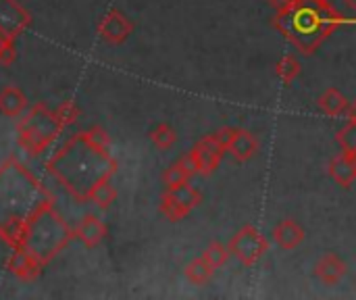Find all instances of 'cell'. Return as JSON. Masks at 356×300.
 I'll return each mask as SVG.
<instances>
[{
    "label": "cell",
    "mask_w": 356,
    "mask_h": 300,
    "mask_svg": "<svg viewBox=\"0 0 356 300\" xmlns=\"http://www.w3.org/2000/svg\"><path fill=\"white\" fill-rule=\"evenodd\" d=\"M150 142L159 148V150H169L175 142H177V134L169 123H159L152 132H150Z\"/></svg>",
    "instance_id": "obj_23"
},
{
    "label": "cell",
    "mask_w": 356,
    "mask_h": 300,
    "mask_svg": "<svg viewBox=\"0 0 356 300\" xmlns=\"http://www.w3.org/2000/svg\"><path fill=\"white\" fill-rule=\"evenodd\" d=\"M344 4H346V6H348L350 10H355V13H356V0H344Z\"/></svg>",
    "instance_id": "obj_31"
},
{
    "label": "cell",
    "mask_w": 356,
    "mask_h": 300,
    "mask_svg": "<svg viewBox=\"0 0 356 300\" xmlns=\"http://www.w3.org/2000/svg\"><path fill=\"white\" fill-rule=\"evenodd\" d=\"M215 276V267L204 259V257H198L194 259L188 267H186V278L196 284V286H202L207 282H211V278Z\"/></svg>",
    "instance_id": "obj_21"
},
{
    "label": "cell",
    "mask_w": 356,
    "mask_h": 300,
    "mask_svg": "<svg viewBox=\"0 0 356 300\" xmlns=\"http://www.w3.org/2000/svg\"><path fill=\"white\" fill-rule=\"evenodd\" d=\"M271 23L305 56H311L338 27L356 25V19L342 15L330 2L300 0L286 10H277Z\"/></svg>",
    "instance_id": "obj_3"
},
{
    "label": "cell",
    "mask_w": 356,
    "mask_h": 300,
    "mask_svg": "<svg viewBox=\"0 0 356 300\" xmlns=\"http://www.w3.org/2000/svg\"><path fill=\"white\" fill-rule=\"evenodd\" d=\"M27 109V96L19 86H4L0 90V115L17 119Z\"/></svg>",
    "instance_id": "obj_14"
},
{
    "label": "cell",
    "mask_w": 356,
    "mask_h": 300,
    "mask_svg": "<svg viewBox=\"0 0 356 300\" xmlns=\"http://www.w3.org/2000/svg\"><path fill=\"white\" fill-rule=\"evenodd\" d=\"M348 117H353V119H356V102H355V104H350V111H348Z\"/></svg>",
    "instance_id": "obj_32"
},
{
    "label": "cell",
    "mask_w": 356,
    "mask_h": 300,
    "mask_svg": "<svg viewBox=\"0 0 356 300\" xmlns=\"http://www.w3.org/2000/svg\"><path fill=\"white\" fill-rule=\"evenodd\" d=\"M73 238L75 232L65 223L52 200L29 219L17 248L29 253L40 265H48Z\"/></svg>",
    "instance_id": "obj_4"
},
{
    "label": "cell",
    "mask_w": 356,
    "mask_h": 300,
    "mask_svg": "<svg viewBox=\"0 0 356 300\" xmlns=\"http://www.w3.org/2000/svg\"><path fill=\"white\" fill-rule=\"evenodd\" d=\"M300 71H302V65H300V61H298L294 54H284V56L277 61V65H275V75L280 77V81H282L284 86L294 84L296 77L300 75Z\"/></svg>",
    "instance_id": "obj_20"
},
{
    "label": "cell",
    "mask_w": 356,
    "mask_h": 300,
    "mask_svg": "<svg viewBox=\"0 0 356 300\" xmlns=\"http://www.w3.org/2000/svg\"><path fill=\"white\" fill-rule=\"evenodd\" d=\"M315 274L317 278L327 284V286H336L344 276H346V263L336 255V253H325L317 265H315Z\"/></svg>",
    "instance_id": "obj_12"
},
{
    "label": "cell",
    "mask_w": 356,
    "mask_h": 300,
    "mask_svg": "<svg viewBox=\"0 0 356 300\" xmlns=\"http://www.w3.org/2000/svg\"><path fill=\"white\" fill-rule=\"evenodd\" d=\"M327 173H330V177H332L338 186H342V188H350V186L356 182V169H355V161H353V157H350V155H346V152L336 155V157L330 161Z\"/></svg>",
    "instance_id": "obj_16"
},
{
    "label": "cell",
    "mask_w": 356,
    "mask_h": 300,
    "mask_svg": "<svg viewBox=\"0 0 356 300\" xmlns=\"http://www.w3.org/2000/svg\"><path fill=\"white\" fill-rule=\"evenodd\" d=\"M296 2H300V0H269L271 8H273L275 13H277V10H286V8L294 6Z\"/></svg>",
    "instance_id": "obj_30"
},
{
    "label": "cell",
    "mask_w": 356,
    "mask_h": 300,
    "mask_svg": "<svg viewBox=\"0 0 356 300\" xmlns=\"http://www.w3.org/2000/svg\"><path fill=\"white\" fill-rule=\"evenodd\" d=\"M165 190L169 192V196H171L186 213H192V211L202 203L200 190L194 188V186H190V182L184 184V186H179V188H165Z\"/></svg>",
    "instance_id": "obj_19"
},
{
    "label": "cell",
    "mask_w": 356,
    "mask_h": 300,
    "mask_svg": "<svg viewBox=\"0 0 356 300\" xmlns=\"http://www.w3.org/2000/svg\"><path fill=\"white\" fill-rule=\"evenodd\" d=\"M106 236V226L102 223V219H98L96 215H86L75 232V238L86 246V248H96Z\"/></svg>",
    "instance_id": "obj_13"
},
{
    "label": "cell",
    "mask_w": 356,
    "mask_h": 300,
    "mask_svg": "<svg viewBox=\"0 0 356 300\" xmlns=\"http://www.w3.org/2000/svg\"><path fill=\"white\" fill-rule=\"evenodd\" d=\"M202 257L215 267V271L217 269H221L227 261H229V257H232V253H229V248L225 246V244H221V242H211L209 246H207V251L202 253Z\"/></svg>",
    "instance_id": "obj_25"
},
{
    "label": "cell",
    "mask_w": 356,
    "mask_h": 300,
    "mask_svg": "<svg viewBox=\"0 0 356 300\" xmlns=\"http://www.w3.org/2000/svg\"><path fill=\"white\" fill-rule=\"evenodd\" d=\"M336 140H338V144H340L342 152H346V155L355 157L356 155V119L348 117V123L338 132Z\"/></svg>",
    "instance_id": "obj_24"
},
{
    "label": "cell",
    "mask_w": 356,
    "mask_h": 300,
    "mask_svg": "<svg viewBox=\"0 0 356 300\" xmlns=\"http://www.w3.org/2000/svg\"><path fill=\"white\" fill-rule=\"evenodd\" d=\"M65 127L44 102H35L17 123V142L29 157H40Z\"/></svg>",
    "instance_id": "obj_5"
},
{
    "label": "cell",
    "mask_w": 356,
    "mask_h": 300,
    "mask_svg": "<svg viewBox=\"0 0 356 300\" xmlns=\"http://www.w3.org/2000/svg\"><path fill=\"white\" fill-rule=\"evenodd\" d=\"M315 2H330V0H315Z\"/></svg>",
    "instance_id": "obj_33"
},
{
    "label": "cell",
    "mask_w": 356,
    "mask_h": 300,
    "mask_svg": "<svg viewBox=\"0 0 356 300\" xmlns=\"http://www.w3.org/2000/svg\"><path fill=\"white\" fill-rule=\"evenodd\" d=\"M273 240L282 251H294L302 244L305 240V230L298 221L294 219H284L275 226L273 230Z\"/></svg>",
    "instance_id": "obj_11"
},
{
    "label": "cell",
    "mask_w": 356,
    "mask_h": 300,
    "mask_svg": "<svg viewBox=\"0 0 356 300\" xmlns=\"http://www.w3.org/2000/svg\"><path fill=\"white\" fill-rule=\"evenodd\" d=\"M259 138L248 132V129H236V136L232 140V146H229V155L238 161V163H246L250 161L257 152H259Z\"/></svg>",
    "instance_id": "obj_15"
},
{
    "label": "cell",
    "mask_w": 356,
    "mask_h": 300,
    "mask_svg": "<svg viewBox=\"0 0 356 300\" xmlns=\"http://www.w3.org/2000/svg\"><path fill=\"white\" fill-rule=\"evenodd\" d=\"M52 200L48 188L17 157H8L0 165V240L17 248L29 219Z\"/></svg>",
    "instance_id": "obj_2"
},
{
    "label": "cell",
    "mask_w": 356,
    "mask_h": 300,
    "mask_svg": "<svg viewBox=\"0 0 356 300\" xmlns=\"http://www.w3.org/2000/svg\"><path fill=\"white\" fill-rule=\"evenodd\" d=\"M223 155H225V150L219 146V142H217L215 136L211 134V136H204V138L186 155V159H188V163H190V167H192L194 173H198V175H202V177H209V175H213V173L217 171V167H219Z\"/></svg>",
    "instance_id": "obj_7"
},
{
    "label": "cell",
    "mask_w": 356,
    "mask_h": 300,
    "mask_svg": "<svg viewBox=\"0 0 356 300\" xmlns=\"http://www.w3.org/2000/svg\"><path fill=\"white\" fill-rule=\"evenodd\" d=\"M159 211H161L169 221H173V223H175V221H181L184 217H188V215H190V213H186V211H184V209H181V207H179L171 196H169V192H167V190H165V192H163V196H161Z\"/></svg>",
    "instance_id": "obj_26"
},
{
    "label": "cell",
    "mask_w": 356,
    "mask_h": 300,
    "mask_svg": "<svg viewBox=\"0 0 356 300\" xmlns=\"http://www.w3.org/2000/svg\"><path fill=\"white\" fill-rule=\"evenodd\" d=\"M31 25L29 10L19 0H0V35L15 42Z\"/></svg>",
    "instance_id": "obj_8"
},
{
    "label": "cell",
    "mask_w": 356,
    "mask_h": 300,
    "mask_svg": "<svg viewBox=\"0 0 356 300\" xmlns=\"http://www.w3.org/2000/svg\"><path fill=\"white\" fill-rule=\"evenodd\" d=\"M317 104H319L321 113H323V115H327V117L348 115V111H350V102H348V98H346L338 88H327V90L319 96Z\"/></svg>",
    "instance_id": "obj_17"
},
{
    "label": "cell",
    "mask_w": 356,
    "mask_h": 300,
    "mask_svg": "<svg viewBox=\"0 0 356 300\" xmlns=\"http://www.w3.org/2000/svg\"><path fill=\"white\" fill-rule=\"evenodd\" d=\"M15 58H17L15 42H10V40L0 35V65H10Z\"/></svg>",
    "instance_id": "obj_28"
},
{
    "label": "cell",
    "mask_w": 356,
    "mask_h": 300,
    "mask_svg": "<svg viewBox=\"0 0 356 300\" xmlns=\"http://www.w3.org/2000/svg\"><path fill=\"white\" fill-rule=\"evenodd\" d=\"M115 200H117V190L111 184V180H104L102 184H98L90 194V203L96 205L98 209H108Z\"/></svg>",
    "instance_id": "obj_22"
},
{
    "label": "cell",
    "mask_w": 356,
    "mask_h": 300,
    "mask_svg": "<svg viewBox=\"0 0 356 300\" xmlns=\"http://www.w3.org/2000/svg\"><path fill=\"white\" fill-rule=\"evenodd\" d=\"M232 257H236L242 265L252 267L257 265L269 251L267 238L254 228V226H244L227 244Z\"/></svg>",
    "instance_id": "obj_6"
},
{
    "label": "cell",
    "mask_w": 356,
    "mask_h": 300,
    "mask_svg": "<svg viewBox=\"0 0 356 300\" xmlns=\"http://www.w3.org/2000/svg\"><path fill=\"white\" fill-rule=\"evenodd\" d=\"M54 115H56V119L60 121V125H63V127H69V125L77 123V119H79L81 111L77 109V104H75V102L67 100V102H60V104L54 109Z\"/></svg>",
    "instance_id": "obj_27"
},
{
    "label": "cell",
    "mask_w": 356,
    "mask_h": 300,
    "mask_svg": "<svg viewBox=\"0 0 356 300\" xmlns=\"http://www.w3.org/2000/svg\"><path fill=\"white\" fill-rule=\"evenodd\" d=\"M353 161H355V169H356V155H355V157H353Z\"/></svg>",
    "instance_id": "obj_34"
},
{
    "label": "cell",
    "mask_w": 356,
    "mask_h": 300,
    "mask_svg": "<svg viewBox=\"0 0 356 300\" xmlns=\"http://www.w3.org/2000/svg\"><path fill=\"white\" fill-rule=\"evenodd\" d=\"M131 33H134V21L119 8H111L98 23V35L111 46L123 44Z\"/></svg>",
    "instance_id": "obj_9"
},
{
    "label": "cell",
    "mask_w": 356,
    "mask_h": 300,
    "mask_svg": "<svg viewBox=\"0 0 356 300\" xmlns=\"http://www.w3.org/2000/svg\"><path fill=\"white\" fill-rule=\"evenodd\" d=\"M192 175H194V171H192L188 159L181 157L179 161H175L173 165H169V167L165 169V173H163V184H165V188H179V186L188 184Z\"/></svg>",
    "instance_id": "obj_18"
},
{
    "label": "cell",
    "mask_w": 356,
    "mask_h": 300,
    "mask_svg": "<svg viewBox=\"0 0 356 300\" xmlns=\"http://www.w3.org/2000/svg\"><path fill=\"white\" fill-rule=\"evenodd\" d=\"M6 269H8L15 278H19V280H23V282H33V280L40 278L44 265H40V263H38L29 253H25L23 248H10V255H8V259H6Z\"/></svg>",
    "instance_id": "obj_10"
},
{
    "label": "cell",
    "mask_w": 356,
    "mask_h": 300,
    "mask_svg": "<svg viewBox=\"0 0 356 300\" xmlns=\"http://www.w3.org/2000/svg\"><path fill=\"white\" fill-rule=\"evenodd\" d=\"M111 136L92 125L71 136L46 163V171L71 194L75 203H90L92 190L104 180H113L119 169L111 155Z\"/></svg>",
    "instance_id": "obj_1"
},
{
    "label": "cell",
    "mask_w": 356,
    "mask_h": 300,
    "mask_svg": "<svg viewBox=\"0 0 356 300\" xmlns=\"http://www.w3.org/2000/svg\"><path fill=\"white\" fill-rule=\"evenodd\" d=\"M213 136H215V140L219 142V146L227 152L229 146H232V140H234V136H236V127H223V129H219V132L213 134Z\"/></svg>",
    "instance_id": "obj_29"
}]
</instances>
